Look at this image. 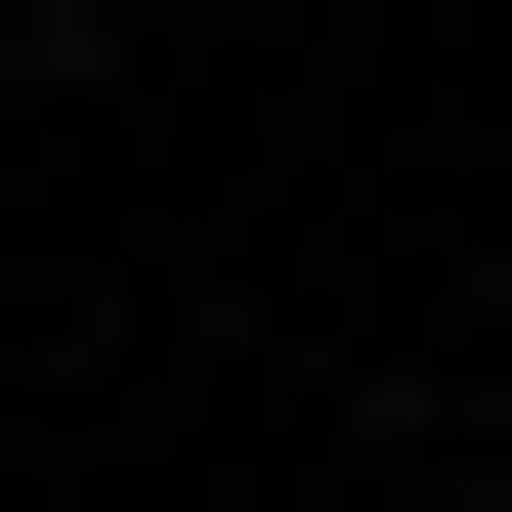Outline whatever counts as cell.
<instances>
[{"label": "cell", "mask_w": 512, "mask_h": 512, "mask_svg": "<svg viewBox=\"0 0 512 512\" xmlns=\"http://www.w3.org/2000/svg\"><path fill=\"white\" fill-rule=\"evenodd\" d=\"M470 512H512V427H470Z\"/></svg>", "instance_id": "obj_1"}]
</instances>
